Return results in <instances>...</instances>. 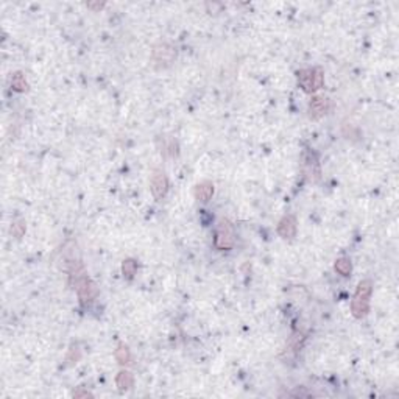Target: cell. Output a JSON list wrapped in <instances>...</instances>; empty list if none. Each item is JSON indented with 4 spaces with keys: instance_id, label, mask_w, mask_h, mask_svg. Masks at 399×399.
Masks as SVG:
<instances>
[{
    "instance_id": "1",
    "label": "cell",
    "mask_w": 399,
    "mask_h": 399,
    "mask_svg": "<svg viewBox=\"0 0 399 399\" xmlns=\"http://www.w3.org/2000/svg\"><path fill=\"white\" fill-rule=\"evenodd\" d=\"M69 281H70V285L77 290V295L80 298V303L83 307L89 306L92 301L99 296V288H97V285L89 279V276L80 261H70Z\"/></svg>"
},
{
    "instance_id": "2",
    "label": "cell",
    "mask_w": 399,
    "mask_h": 399,
    "mask_svg": "<svg viewBox=\"0 0 399 399\" xmlns=\"http://www.w3.org/2000/svg\"><path fill=\"white\" fill-rule=\"evenodd\" d=\"M371 293H373V282L370 279L360 281L354 293V298L351 301V312L356 318L367 317V313L370 312Z\"/></svg>"
},
{
    "instance_id": "3",
    "label": "cell",
    "mask_w": 399,
    "mask_h": 399,
    "mask_svg": "<svg viewBox=\"0 0 399 399\" xmlns=\"http://www.w3.org/2000/svg\"><path fill=\"white\" fill-rule=\"evenodd\" d=\"M323 83H324V74L320 67L304 69L298 72V84L307 94L318 91L323 86Z\"/></svg>"
},
{
    "instance_id": "4",
    "label": "cell",
    "mask_w": 399,
    "mask_h": 399,
    "mask_svg": "<svg viewBox=\"0 0 399 399\" xmlns=\"http://www.w3.org/2000/svg\"><path fill=\"white\" fill-rule=\"evenodd\" d=\"M236 244V233H234V226L233 223L222 219L217 226V233H215V247L219 250H231Z\"/></svg>"
},
{
    "instance_id": "5",
    "label": "cell",
    "mask_w": 399,
    "mask_h": 399,
    "mask_svg": "<svg viewBox=\"0 0 399 399\" xmlns=\"http://www.w3.org/2000/svg\"><path fill=\"white\" fill-rule=\"evenodd\" d=\"M150 189L156 200H162L168 192V179L162 170H154L150 178Z\"/></svg>"
},
{
    "instance_id": "6",
    "label": "cell",
    "mask_w": 399,
    "mask_h": 399,
    "mask_svg": "<svg viewBox=\"0 0 399 399\" xmlns=\"http://www.w3.org/2000/svg\"><path fill=\"white\" fill-rule=\"evenodd\" d=\"M175 56H176L175 48L168 44H159L153 48V61L154 64H158L161 67L170 66L173 63Z\"/></svg>"
},
{
    "instance_id": "7",
    "label": "cell",
    "mask_w": 399,
    "mask_h": 399,
    "mask_svg": "<svg viewBox=\"0 0 399 399\" xmlns=\"http://www.w3.org/2000/svg\"><path fill=\"white\" fill-rule=\"evenodd\" d=\"M277 234L282 239H293L296 236V219L295 215H285L277 223Z\"/></svg>"
},
{
    "instance_id": "8",
    "label": "cell",
    "mask_w": 399,
    "mask_h": 399,
    "mask_svg": "<svg viewBox=\"0 0 399 399\" xmlns=\"http://www.w3.org/2000/svg\"><path fill=\"white\" fill-rule=\"evenodd\" d=\"M329 110V100L324 97H313L309 105V116L310 119H320Z\"/></svg>"
},
{
    "instance_id": "9",
    "label": "cell",
    "mask_w": 399,
    "mask_h": 399,
    "mask_svg": "<svg viewBox=\"0 0 399 399\" xmlns=\"http://www.w3.org/2000/svg\"><path fill=\"white\" fill-rule=\"evenodd\" d=\"M212 193H214V184L211 183V181H203V183L197 184L195 189H193V197L201 203L209 201Z\"/></svg>"
},
{
    "instance_id": "10",
    "label": "cell",
    "mask_w": 399,
    "mask_h": 399,
    "mask_svg": "<svg viewBox=\"0 0 399 399\" xmlns=\"http://www.w3.org/2000/svg\"><path fill=\"white\" fill-rule=\"evenodd\" d=\"M304 168H306V175L310 179H317L320 176L318 161L312 153H306V156H304Z\"/></svg>"
},
{
    "instance_id": "11",
    "label": "cell",
    "mask_w": 399,
    "mask_h": 399,
    "mask_svg": "<svg viewBox=\"0 0 399 399\" xmlns=\"http://www.w3.org/2000/svg\"><path fill=\"white\" fill-rule=\"evenodd\" d=\"M161 153L165 158H175L178 153V143L175 137H162V145H161Z\"/></svg>"
},
{
    "instance_id": "12",
    "label": "cell",
    "mask_w": 399,
    "mask_h": 399,
    "mask_svg": "<svg viewBox=\"0 0 399 399\" xmlns=\"http://www.w3.org/2000/svg\"><path fill=\"white\" fill-rule=\"evenodd\" d=\"M116 384H117L120 392H127V390L131 389L133 385H134V378H133V374L130 371H120L117 374Z\"/></svg>"
},
{
    "instance_id": "13",
    "label": "cell",
    "mask_w": 399,
    "mask_h": 399,
    "mask_svg": "<svg viewBox=\"0 0 399 399\" xmlns=\"http://www.w3.org/2000/svg\"><path fill=\"white\" fill-rule=\"evenodd\" d=\"M11 88L17 92H25L28 89V83L20 72H16V74H13V77H11Z\"/></svg>"
},
{
    "instance_id": "14",
    "label": "cell",
    "mask_w": 399,
    "mask_h": 399,
    "mask_svg": "<svg viewBox=\"0 0 399 399\" xmlns=\"http://www.w3.org/2000/svg\"><path fill=\"white\" fill-rule=\"evenodd\" d=\"M116 359L120 365H130L131 364V353L130 348L125 345H119L116 349Z\"/></svg>"
},
{
    "instance_id": "15",
    "label": "cell",
    "mask_w": 399,
    "mask_h": 399,
    "mask_svg": "<svg viewBox=\"0 0 399 399\" xmlns=\"http://www.w3.org/2000/svg\"><path fill=\"white\" fill-rule=\"evenodd\" d=\"M351 270H353V265H351V261H349L348 258H340V259H337V261H335V271H337L338 274H342V276H349Z\"/></svg>"
},
{
    "instance_id": "16",
    "label": "cell",
    "mask_w": 399,
    "mask_h": 399,
    "mask_svg": "<svg viewBox=\"0 0 399 399\" xmlns=\"http://www.w3.org/2000/svg\"><path fill=\"white\" fill-rule=\"evenodd\" d=\"M136 271H137V262L134 259H127V261H124V264H122V273H124V276L127 277V279H133V277H134V274H136Z\"/></svg>"
},
{
    "instance_id": "17",
    "label": "cell",
    "mask_w": 399,
    "mask_h": 399,
    "mask_svg": "<svg viewBox=\"0 0 399 399\" xmlns=\"http://www.w3.org/2000/svg\"><path fill=\"white\" fill-rule=\"evenodd\" d=\"M11 234H13L16 239H20L23 234H25V222L23 220H16L11 225Z\"/></svg>"
},
{
    "instance_id": "18",
    "label": "cell",
    "mask_w": 399,
    "mask_h": 399,
    "mask_svg": "<svg viewBox=\"0 0 399 399\" xmlns=\"http://www.w3.org/2000/svg\"><path fill=\"white\" fill-rule=\"evenodd\" d=\"M303 342H304V337L303 335H293L292 338H290V342H288V351H293V353H296L298 349L301 348V345H303Z\"/></svg>"
},
{
    "instance_id": "19",
    "label": "cell",
    "mask_w": 399,
    "mask_h": 399,
    "mask_svg": "<svg viewBox=\"0 0 399 399\" xmlns=\"http://www.w3.org/2000/svg\"><path fill=\"white\" fill-rule=\"evenodd\" d=\"M105 6V3H88V8H92V9H102Z\"/></svg>"
},
{
    "instance_id": "20",
    "label": "cell",
    "mask_w": 399,
    "mask_h": 399,
    "mask_svg": "<svg viewBox=\"0 0 399 399\" xmlns=\"http://www.w3.org/2000/svg\"><path fill=\"white\" fill-rule=\"evenodd\" d=\"M74 396H75V398H80V396H91V393H88V392H78V393H75Z\"/></svg>"
}]
</instances>
